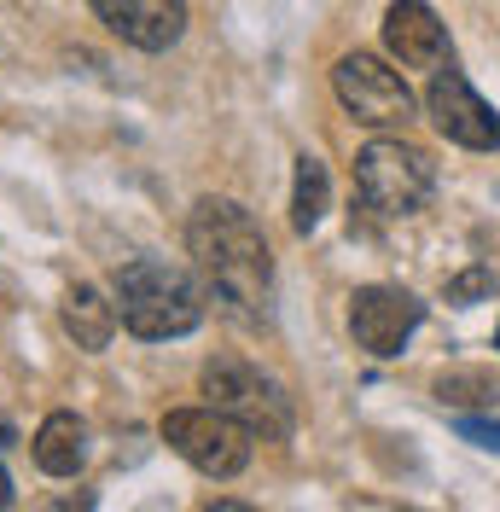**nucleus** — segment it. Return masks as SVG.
Segmentation results:
<instances>
[{
    "mask_svg": "<svg viewBox=\"0 0 500 512\" xmlns=\"http://www.w3.org/2000/svg\"><path fill=\"white\" fill-rule=\"evenodd\" d=\"M489 286H495V280H489L483 268H471V274H460V280L448 286V303H471V297H489Z\"/></svg>",
    "mask_w": 500,
    "mask_h": 512,
    "instance_id": "nucleus-15",
    "label": "nucleus"
},
{
    "mask_svg": "<svg viewBox=\"0 0 500 512\" xmlns=\"http://www.w3.org/2000/svg\"><path fill=\"white\" fill-rule=\"evenodd\" d=\"M384 47L407 70H442L448 64V30H442V18L425 0H396L384 12Z\"/></svg>",
    "mask_w": 500,
    "mask_h": 512,
    "instance_id": "nucleus-10",
    "label": "nucleus"
},
{
    "mask_svg": "<svg viewBox=\"0 0 500 512\" xmlns=\"http://www.w3.org/2000/svg\"><path fill=\"white\" fill-rule=\"evenodd\" d=\"M187 245L192 262L204 274V286L227 303V315L262 320L268 297H274V262H268V239L245 204L233 198H198L187 216Z\"/></svg>",
    "mask_w": 500,
    "mask_h": 512,
    "instance_id": "nucleus-1",
    "label": "nucleus"
},
{
    "mask_svg": "<svg viewBox=\"0 0 500 512\" xmlns=\"http://www.w3.org/2000/svg\"><path fill=\"white\" fill-rule=\"evenodd\" d=\"M117 315L134 338H187L204 320V291L187 268L163 256H134L117 268Z\"/></svg>",
    "mask_w": 500,
    "mask_h": 512,
    "instance_id": "nucleus-2",
    "label": "nucleus"
},
{
    "mask_svg": "<svg viewBox=\"0 0 500 512\" xmlns=\"http://www.w3.org/2000/svg\"><path fill=\"white\" fill-rule=\"evenodd\" d=\"M88 6L105 18V30L117 41L140 53H163L187 30V0H88Z\"/></svg>",
    "mask_w": 500,
    "mask_h": 512,
    "instance_id": "nucleus-9",
    "label": "nucleus"
},
{
    "mask_svg": "<svg viewBox=\"0 0 500 512\" xmlns=\"http://www.w3.org/2000/svg\"><path fill=\"white\" fill-rule=\"evenodd\" d=\"M250 437L256 431L245 419L221 414V408H175L163 419V443L187 466H198L204 478H239L250 466Z\"/></svg>",
    "mask_w": 500,
    "mask_h": 512,
    "instance_id": "nucleus-5",
    "label": "nucleus"
},
{
    "mask_svg": "<svg viewBox=\"0 0 500 512\" xmlns=\"http://www.w3.org/2000/svg\"><path fill=\"white\" fill-rule=\"evenodd\" d=\"M12 443V425H6V419H0V448Z\"/></svg>",
    "mask_w": 500,
    "mask_h": 512,
    "instance_id": "nucleus-17",
    "label": "nucleus"
},
{
    "mask_svg": "<svg viewBox=\"0 0 500 512\" xmlns=\"http://www.w3.org/2000/svg\"><path fill=\"white\" fill-rule=\"evenodd\" d=\"M326 198H332L326 163L303 152V158H297V181H291V227H297V233H314L320 216H326Z\"/></svg>",
    "mask_w": 500,
    "mask_h": 512,
    "instance_id": "nucleus-13",
    "label": "nucleus"
},
{
    "mask_svg": "<svg viewBox=\"0 0 500 512\" xmlns=\"http://www.w3.org/2000/svg\"><path fill=\"white\" fill-rule=\"evenodd\" d=\"M454 431H460V437H466V443H477V448H495L500 454V425L495 419H454Z\"/></svg>",
    "mask_w": 500,
    "mask_h": 512,
    "instance_id": "nucleus-14",
    "label": "nucleus"
},
{
    "mask_svg": "<svg viewBox=\"0 0 500 512\" xmlns=\"http://www.w3.org/2000/svg\"><path fill=\"white\" fill-rule=\"evenodd\" d=\"M204 396H210V408L245 419L250 431L268 437V443L291 437V396H285L262 367H250L239 355H221V361L204 367Z\"/></svg>",
    "mask_w": 500,
    "mask_h": 512,
    "instance_id": "nucleus-4",
    "label": "nucleus"
},
{
    "mask_svg": "<svg viewBox=\"0 0 500 512\" xmlns=\"http://www.w3.org/2000/svg\"><path fill=\"white\" fill-rule=\"evenodd\" d=\"M6 501H12V478H6V472H0V507H6Z\"/></svg>",
    "mask_w": 500,
    "mask_h": 512,
    "instance_id": "nucleus-16",
    "label": "nucleus"
},
{
    "mask_svg": "<svg viewBox=\"0 0 500 512\" xmlns=\"http://www.w3.org/2000/svg\"><path fill=\"white\" fill-rule=\"evenodd\" d=\"M425 105H431V123H437L454 146H471V152H495L500 146V111L483 105V94L471 88L454 64H442L437 76H431Z\"/></svg>",
    "mask_w": 500,
    "mask_h": 512,
    "instance_id": "nucleus-8",
    "label": "nucleus"
},
{
    "mask_svg": "<svg viewBox=\"0 0 500 512\" xmlns=\"http://www.w3.org/2000/svg\"><path fill=\"white\" fill-rule=\"evenodd\" d=\"M30 448H35V466L47 478H76L88 466V425L76 414H47Z\"/></svg>",
    "mask_w": 500,
    "mask_h": 512,
    "instance_id": "nucleus-11",
    "label": "nucleus"
},
{
    "mask_svg": "<svg viewBox=\"0 0 500 512\" xmlns=\"http://www.w3.org/2000/svg\"><path fill=\"white\" fill-rule=\"evenodd\" d=\"M117 320L123 315H117V303H105V291L70 286V297H64V332L76 338V350H105Z\"/></svg>",
    "mask_w": 500,
    "mask_h": 512,
    "instance_id": "nucleus-12",
    "label": "nucleus"
},
{
    "mask_svg": "<svg viewBox=\"0 0 500 512\" xmlns=\"http://www.w3.org/2000/svg\"><path fill=\"white\" fill-rule=\"evenodd\" d=\"M332 88L349 105L355 123H373V128H402L413 117V88L402 82V70H390L373 53H344L332 64Z\"/></svg>",
    "mask_w": 500,
    "mask_h": 512,
    "instance_id": "nucleus-6",
    "label": "nucleus"
},
{
    "mask_svg": "<svg viewBox=\"0 0 500 512\" xmlns=\"http://www.w3.org/2000/svg\"><path fill=\"white\" fill-rule=\"evenodd\" d=\"M355 187H361V204L378 210V216H413V210H425L431 192H437V163L425 158L419 146L373 140V146L355 158Z\"/></svg>",
    "mask_w": 500,
    "mask_h": 512,
    "instance_id": "nucleus-3",
    "label": "nucleus"
},
{
    "mask_svg": "<svg viewBox=\"0 0 500 512\" xmlns=\"http://www.w3.org/2000/svg\"><path fill=\"white\" fill-rule=\"evenodd\" d=\"M425 320V303L402 286H361L349 297V332H355V344L378 361H390V355H402V344L413 338V326Z\"/></svg>",
    "mask_w": 500,
    "mask_h": 512,
    "instance_id": "nucleus-7",
    "label": "nucleus"
}]
</instances>
